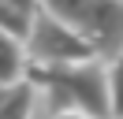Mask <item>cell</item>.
<instances>
[{"label":"cell","mask_w":123,"mask_h":119,"mask_svg":"<svg viewBox=\"0 0 123 119\" xmlns=\"http://www.w3.org/2000/svg\"><path fill=\"white\" fill-rule=\"evenodd\" d=\"M34 89H45L52 112H78L86 119H108V82L105 63L86 60V63H60V67H37L26 63V78Z\"/></svg>","instance_id":"6da1fadb"},{"label":"cell","mask_w":123,"mask_h":119,"mask_svg":"<svg viewBox=\"0 0 123 119\" xmlns=\"http://www.w3.org/2000/svg\"><path fill=\"white\" fill-rule=\"evenodd\" d=\"M37 11L86 37L97 60L123 48V0H37Z\"/></svg>","instance_id":"7a4b0ae2"},{"label":"cell","mask_w":123,"mask_h":119,"mask_svg":"<svg viewBox=\"0 0 123 119\" xmlns=\"http://www.w3.org/2000/svg\"><path fill=\"white\" fill-rule=\"evenodd\" d=\"M23 52H26V63H37V67H60V63L97 60V52H93V45L86 37H78L63 22L49 19L45 11L34 15V26H30V37L23 41Z\"/></svg>","instance_id":"3957f363"},{"label":"cell","mask_w":123,"mask_h":119,"mask_svg":"<svg viewBox=\"0 0 123 119\" xmlns=\"http://www.w3.org/2000/svg\"><path fill=\"white\" fill-rule=\"evenodd\" d=\"M23 78H26V52H23V45L15 37L0 34V86L11 89Z\"/></svg>","instance_id":"277c9868"},{"label":"cell","mask_w":123,"mask_h":119,"mask_svg":"<svg viewBox=\"0 0 123 119\" xmlns=\"http://www.w3.org/2000/svg\"><path fill=\"white\" fill-rule=\"evenodd\" d=\"M34 104H37V89L30 82L11 86L8 101L0 104V119H34Z\"/></svg>","instance_id":"5b68a950"},{"label":"cell","mask_w":123,"mask_h":119,"mask_svg":"<svg viewBox=\"0 0 123 119\" xmlns=\"http://www.w3.org/2000/svg\"><path fill=\"white\" fill-rule=\"evenodd\" d=\"M112 63L105 67V82H108V119H123V48L116 56H108Z\"/></svg>","instance_id":"8992f818"},{"label":"cell","mask_w":123,"mask_h":119,"mask_svg":"<svg viewBox=\"0 0 123 119\" xmlns=\"http://www.w3.org/2000/svg\"><path fill=\"white\" fill-rule=\"evenodd\" d=\"M30 26H34V15L19 11V7H8V4H0V34H8L15 37L19 45L30 37Z\"/></svg>","instance_id":"52a82bcc"},{"label":"cell","mask_w":123,"mask_h":119,"mask_svg":"<svg viewBox=\"0 0 123 119\" xmlns=\"http://www.w3.org/2000/svg\"><path fill=\"white\" fill-rule=\"evenodd\" d=\"M0 4L19 7V11H26V15H37V0H0Z\"/></svg>","instance_id":"ba28073f"},{"label":"cell","mask_w":123,"mask_h":119,"mask_svg":"<svg viewBox=\"0 0 123 119\" xmlns=\"http://www.w3.org/2000/svg\"><path fill=\"white\" fill-rule=\"evenodd\" d=\"M52 119H86V115H78V112H52Z\"/></svg>","instance_id":"9c48e42d"},{"label":"cell","mask_w":123,"mask_h":119,"mask_svg":"<svg viewBox=\"0 0 123 119\" xmlns=\"http://www.w3.org/2000/svg\"><path fill=\"white\" fill-rule=\"evenodd\" d=\"M8 93H11V89H4V86H0V104H4V101H8Z\"/></svg>","instance_id":"30bf717a"}]
</instances>
